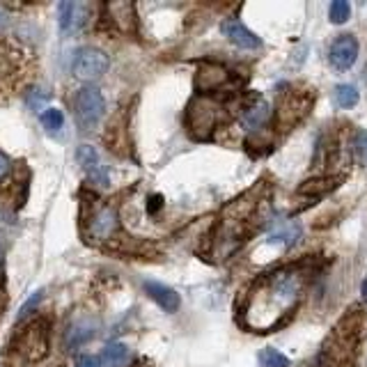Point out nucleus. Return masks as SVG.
<instances>
[{
	"mask_svg": "<svg viewBox=\"0 0 367 367\" xmlns=\"http://www.w3.org/2000/svg\"><path fill=\"white\" fill-rule=\"evenodd\" d=\"M223 35L234 46H239V49H243V51H257V49H262V40H260V37L248 30V28L241 21H236V18H227V21L223 23Z\"/></svg>",
	"mask_w": 367,
	"mask_h": 367,
	"instance_id": "6",
	"label": "nucleus"
},
{
	"mask_svg": "<svg viewBox=\"0 0 367 367\" xmlns=\"http://www.w3.org/2000/svg\"><path fill=\"white\" fill-rule=\"evenodd\" d=\"M291 361L284 354H280L278 349H264L260 354V367H289Z\"/></svg>",
	"mask_w": 367,
	"mask_h": 367,
	"instance_id": "15",
	"label": "nucleus"
},
{
	"mask_svg": "<svg viewBox=\"0 0 367 367\" xmlns=\"http://www.w3.org/2000/svg\"><path fill=\"white\" fill-rule=\"evenodd\" d=\"M303 287H306V271L301 266H287L264 275L248 299L246 324L255 330L278 326L299 306Z\"/></svg>",
	"mask_w": 367,
	"mask_h": 367,
	"instance_id": "1",
	"label": "nucleus"
},
{
	"mask_svg": "<svg viewBox=\"0 0 367 367\" xmlns=\"http://www.w3.org/2000/svg\"><path fill=\"white\" fill-rule=\"evenodd\" d=\"M42 124L46 131H60L62 124H64V115H62V110L60 108H46L44 113H42Z\"/></svg>",
	"mask_w": 367,
	"mask_h": 367,
	"instance_id": "16",
	"label": "nucleus"
},
{
	"mask_svg": "<svg viewBox=\"0 0 367 367\" xmlns=\"http://www.w3.org/2000/svg\"><path fill=\"white\" fill-rule=\"evenodd\" d=\"M271 104L266 99L262 97H257L251 106H246L243 108V113H241V126L246 128V131H262V128L269 124V119H271Z\"/></svg>",
	"mask_w": 367,
	"mask_h": 367,
	"instance_id": "5",
	"label": "nucleus"
},
{
	"mask_svg": "<svg viewBox=\"0 0 367 367\" xmlns=\"http://www.w3.org/2000/svg\"><path fill=\"white\" fill-rule=\"evenodd\" d=\"M354 152H356V159L367 168V131L365 128H361L354 138Z\"/></svg>",
	"mask_w": 367,
	"mask_h": 367,
	"instance_id": "18",
	"label": "nucleus"
},
{
	"mask_svg": "<svg viewBox=\"0 0 367 367\" xmlns=\"http://www.w3.org/2000/svg\"><path fill=\"white\" fill-rule=\"evenodd\" d=\"M299 239H301V225L299 223H294V220H278V223H273V227L269 229L266 241L273 243V246L291 248Z\"/></svg>",
	"mask_w": 367,
	"mask_h": 367,
	"instance_id": "11",
	"label": "nucleus"
},
{
	"mask_svg": "<svg viewBox=\"0 0 367 367\" xmlns=\"http://www.w3.org/2000/svg\"><path fill=\"white\" fill-rule=\"evenodd\" d=\"M95 335V328H92L90 324H78V326H73L69 333H67V347L69 349H76L80 344H85L88 339Z\"/></svg>",
	"mask_w": 367,
	"mask_h": 367,
	"instance_id": "14",
	"label": "nucleus"
},
{
	"mask_svg": "<svg viewBox=\"0 0 367 367\" xmlns=\"http://www.w3.org/2000/svg\"><path fill=\"white\" fill-rule=\"evenodd\" d=\"M361 291H363V299L367 301V278L363 280V287H361Z\"/></svg>",
	"mask_w": 367,
	"mask_h": 367,
	"instance_id": "23",
	"label": "nucleus"
},
{
	"mask_svg": "<svg viewBox=\"0 0 367 367\" xmlns=\"http://www.w3.org/2000/svg\"><path fill=\"white\" fill-rule=\"evenodd\" d=\"M358 99H361V95H358V90L354 85H349V83L337 85L333 92V101L337 108H354L358 104Z\"/></svg>",
	"mask_w": 367,
	"mask_h": 367,
	"instance_id": "13",
	"label": "nucleus"
},
{
	"mask_svg": "<svg viewBox=\"0 0 367 367\" xmlns=\"http://www.w3.org/2000/svg\"><path fill=\"white\" fill-rule=\"evenodd\" d=\"M88 18V5L76 3V0H67V3H60V30L64 35H71L83 28Z\"/></svg>",
	"mask_w": 367,
	"mask_h": 367,
	"instance_id": "8",
	"label": "nucleus"
},
{
	"mask_svg": "<svg viewBox=\"0 0 367 367\" xmlns=\"http://www.w3.org/2000/svg\"><path fill=\"white\" fill-rule=\"evenodd\" d=\"M76 161L80 163V168L88 172V177L92 181H97L99 186H108V174L104 170V165L99 161V154L92 145H80L76 150Z\"/></svg>",
	"mask_w": 367,
	"mask_h": 367,
	"instance_id": "7",
	"label": "nucleus"
},
{
	"mask_svg": "<svg viewBox=\"0 0 367 367\" xmlns=\"http://www.w3.org/2000/svg\"><path fill=\"white\" fill-rule=\"evenodd\" d=\"M9 172V159L0 152V179H5V174Z\"/></svg>",
	"mask_w": 367,
	"mask_h": 367,
	"instance_id": "22",
	"label": "nucleus"
},
{
	"mask_svg": "<svg viewBox=\"0 0 367 367\" xmlns=\"http://www.w3.org/2000/svg\"><path fill=\"white\" fill-rule=\"evenodd\" d=\"M88 232L92 239H97V241H106V239H110L117 232V211L110 207L99 209L90 220Z\"/></svg>",
	"mask_w": 367,
	"mask_h": 367,
	"instance_id": "9",
	"label": "nucleus"
},
{
	"mask_svg": "<svg viewBox=\"0 0 367 367\" xmlns=\"http://www.w3.org/2000/svg\"><path fill=\"white\" fill-rule=\"evenodd\" d=\"M3 257H5V251H3V246H0V266H3Z\"/></svg>",
	"mask_w": 367,
	"mask_h": 367,
	"instance_id": "24",
	"label": "nucleus"
},
{
	"mask_svg": "<svg viewBox=\"0 0 367 367\" xmlns=\"http://www.w3.org/2000/svg\"><path fill=\"white\" fill-rule=\"evenodd\" d=\"M128 358H131L128 347L122 344V342H113V344H108L104 351H101L99 363L104 367H124L128 363Z\"/></svg>",
	"mask_w": 367,
	"mask_h": 367,
	"instance_id": "12",
	"label": "nucleus"
},
{
	"mask_svg": "<svg viewBox=\"0 0 367 367\" xmlns=\"http://www.w3.org/2000/svg\"><path fill=\"white\" fill-rule=\"evenodd\" d=\"M358 58V42L354 35H339L337 40L330 44L328 60L337 71H347L354 67Z\"/></svg>",
	"mask_w": 367,
	"mask_h": 367,
	"instance_id": "4",
	"label": "nucleus"
},
{
	"mask_svg": "<svg viewBox=\"0 0 367 367\" xmlns=\"http://www.w3.org/2000/svg\"><path fill=\"white\" fill-rule=\"evenodd\" d=\"M46 101L44 95H37V90H32L30 95H28V104H30L32 108H42V104Z\"/></svg>",
	"mask_w": 367,
	"mask_h": 367,
	"instance_id": "21",
	"label": "nucleus"
},
{
	"mask_svg": "<svg viewBox=\"0 0 367 367\" xmlns=\"http://www.w3.org/2000/svg\"><path fill=\"white\" fill-rule=\"evenodd\" d=\"M349 16H351V5H349L347 0H335V3H330V9H328L330 23H347Z\"/></svg>",
	"mask_w": 367,
	"mask_h": 367,
	"instance_id": "17",
	"label": "nucleus"
},
{
	"mask_svg": "<svg viewBox=\"0 0 367 367\" xmlns=\"http://www.w3.org/2000/svg\"><path fill=\"white\" fill-rule=\"evenodd\" d=\"M99 365H101V363H99V358L90 356V354L78 356V361H76V367H99Z\"/></svg>",
	"mask_w": 367,
	"mask_h": 367,
	"instance_id": "20",
	"label": "nucleus"
},
{
	"mask_svg": "<svg viewBox=\"0 0 367 367\" xmlns=\"http://www.w3.org/2000/svg\"><path fill=\"white\" fill-rule=\"evenodd\" d=\"M0 25H3V14H0Z\"/></svg>",
	"mask_w": 367,
	"mask_h": 367,
	"instance_id": "25",
	"label": "nucleus"
},
{
	"mask_svg": "<svg viewBox=\"0 0 367 367\" xmlns=\"http://www.w3.org/2000/svg\"><path fill=\"white\" fill-rule=\"evenodd\" d=\"M73 113H76V122L80 128H85V131L97 128L106 113V99L101 95V90L95 85L78 90L76 101H73Z\"/></svg>",
	"mask_w": 367,
	"mask_h": 367,
	"instance_id": "2",
	"label": "nucleus"
},
{
	"mask_svg": "<svg viewBox=\"0 0 367 367\" xmlns=\"http://www.w3.org/2000/svg\"><path fill=\"white\" fill-rule=\"evenodd\" d=\"M143 287H145L147 296H150L154 303H159V308H163L165 312H177L181 301H179V294L174 289L165 287L161 282H154V280H147Z\"/></svg>",
	"mask_w": 367,
	"mask_h": 367,
	"instance_id": "10",
	"label": "nucleus"
},
{
	"mask_svg": "<svg viewBox=\"0 0 367 367\" xmlns=\"http://www.w3.org/2000/svg\"><path fill=\"white\" fill-rule=\"evenodd\" d=\"M108 71V55L99 49H92L85 46L76 53V60H73V73L80 80H95L99 76H104Z\"/></svg>",
	"mask_w": 367,
	"mask_h": 367,
	"instance_id": "3",
	"label": "nucleus"
},
{
	"mask_svg": "<svg viewBox=\"0 0 367 367\" xmlns=\"http://www.w3.org/2000/svg\"><path fill=\"white\" fill-rule=\"evenodd\" d=\"M42 299H44V291H35L32 296L28 299V301L23 303V306H21V310H18V319H23V317L30 315V312L42 303Z\"/></svg>",
	"mask_w": 367,
	"mask_h": 367,
	"instance_id": "19",
	"label": "nucleus"
}]
</instances>
